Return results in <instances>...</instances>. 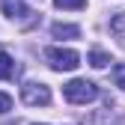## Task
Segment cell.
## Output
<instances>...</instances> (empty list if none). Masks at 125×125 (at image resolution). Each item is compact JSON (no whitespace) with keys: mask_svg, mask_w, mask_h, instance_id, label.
I'll list each match as a JSON object with an SVG mask.
<instances>
[{"mask_svg":"<svg viewBox=\"0 0 125 125\" xmlns=\"http://www.w3.org/2000/svg\"><path fill=\"white\" fill-rule=\"evenodd\" d=\"M62 95H66V101H72V104H89V101L98 98V86L92 81L74 77V81H69L66 86H62Z\"/></svg>","mask_w":125,"mask_h":125,"instance_id":"6da1fadb","label":"cell"},{"mask_svg":"<svg viewBox=\"0 0 125 125\" xmlns=\"http://www.w3.org/2000/svg\"><path fill=\"white\" fill-rule=\"evenodd\" d=\"M45 60L54 72H74L81 66V54L72 51V48H48L45 51Z\"/></svg>","mask_w":125,"mask_h":125,"instance_id":"7a4b0ae2","label":"cell"},{"mask_svg":"<svg viewBox=\"0 0 125 125\" xmlns=\"http://www.w3.org/2000/svg\"><path fill=\"white\" fill-rule=\"evenodd\" d=\"M21 101L30 104V107H45V104H51V86L48 83H42V81H30L21 86Z\"/></svg>","mask_w":125,"mask_h":125,"instance_id":"3957f363","label":"cell"},{"mask_svg":"<svg viewBox=\"0 0 125 125\" xmlns=\"http://www.w3.org/2000/svg\"><path fill=\"white\" fill-rule=\"evenodd\" d=\"M3 15L6 18H24V15H30V9L21 0H3Z\"/></svg>","mask_w":125,"mask_h":125,"instance_id":"277c9868","label":"cell"},{"mask_svg":"<svg viewBox=\"0 0 125 125\" xmlns=\"http://www.w3.org/2000/svg\"><path fill=\"white\" fill-rule=\"evenodd\" d=\"M51 33H54V39H77L81 36V27H74V24H54Z\"/></svg>","mask_w":125,"mask_h":125,"instance_id":"5b68a950","label":"cell"},{"mask_svg":"<svg viewBox=\"0 0 125 125\" xmlns=\"http://www.w3.org/2000/svg\"><path fill=\"white\" fill-rule=\"evenodd\" d=\"M107 62H113L107 51H101V48H92V51H89V66H92V69H104Z\"/></svg>","mask_w":125,"mask_h":125,"instance_id":"8992f818","label":"cell"},{"mask_svg":"<svg viewBox=\"0 0 125 125\" xmlns=\"http://www.w3.org/2000/svg\"><path fill=\"white\" fill-rule=\"evenodd\" d=\"M15 74V62L6 51H0V81H9V77Z\"/></svg>","mask_w":125,"mask_h":125,"instance_id":"52a82bcc","label":"cell"},{"mask_svg":"<svg viewBox=\"0 0 125 125\" xmlns=\"http://www.w3.org/2000/svg\"><path fill=\"white\" fill-rule=\"evenodd\" d=\"M110 30H113V36L125 45V12H119V15H113V21H110Z\"/></svg>","mask_w":125,"mask_h":125,"instance_id":"ba28073f","label":"cell"},{"mask_svg":"<svg viewBox=\"0 0 125 125\" xmlns=\"http://www.w3.org/2000/svg\"><path fill=\"white\" fill-rule=\"evenodd\" d=\"M113 83L119 89H125V62H116L113 66Z\"/></svg>","mask_w":125,"mask_h":125,"instance_id":"9c48e42d","label":"cell"},{"mask_svg":"<svg viewBox=\"0 0 125 125\" xmlns=\"http://www.w3.org/2000/svg\"><path fill=\"white\" fill-rule=\"evenodd\" d=\"M54 6L57 9H83L86 0H54Z\"/></svg>","mask_w":125,"mask_h":125,"instance_id":"30bf717a","label":"cell"},{"mask_svg":"<svg viewBox=\"0 0 125 125\" xmlns=\"http://www.w3.org/2000/svg\"><path fill=\"white\" fill-rule=\"evenodd\" d=\"M9 110H12V98L6 92H0V113H9Z\"/></svg>","mask_w":125,"mask_h":125,"instance_id":"8fae6325","label":"cell"}]
</instances>
